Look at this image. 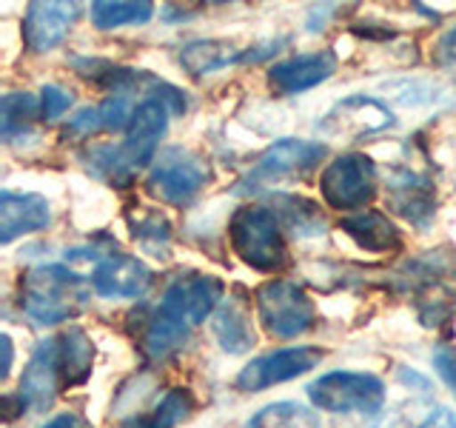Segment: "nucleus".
I'll list each match as a JSON object with an SVG mask.
<instances>
[{"label": "nucleus", "mask_w": 456, "mask_h": 428, "mask_svg": "<svg viewBox=\"0 0 456 428\" xmlns=\"http://www.w3.org/2000/svg\"><path fill=\"white\" fill-rule=\"evenodd\" d=\"M185 111V97L180 89L168 83H160L157 89L142 97L132 123L126 128V140L120 146H94L83 154L89 171L97 177L111 180L114 185H128L134 180L140 169L154 163L157 157V143L168 128V114H183Z\"/></svg>", "instance_id": "1"}, {"label": "nucleus", "mask_w": 456, "mask_h": 428, "mask_svg": "<svg viewBox=\"0 0 456 428\" xmlns=\"http://www.w3.org/2000/svg\"><path fill=\"white\" fill-rule=\"evenodd\" d=\"M223 297V283L211 275H180L168 285L146 332V354L166 357L203 323Z\"/></svg>", "instance_id": "2"}, {"label": "nucleus", "mask_w": 456, "mask_h": 428, "mask_svg": "<svg viewBox=\"0 0 456 428\" xmlns=\"http://www.w3.org/2000/svg\"><path fill=\"white\" fill-rule=\"evenodd\" d=\"M89 289L69 266H37L20 280V306L40 325H54L77 317Z\"/></svg>", "instance_id": "3"}, {"label": "nucleus", "mask_w": 456, "mask_h": 428, "mask_svg": "<svg viewBox=\"0 0 456 428\" xmlns=\"http://www.w3.org/2000/svg\"><path fill=\"white\" fill-rule=\"evenodd\" d=\"M228 237L240 260L256 271H280L289 263L282 223L265 206H242L228 223Z\"/></svg>", "instance_id": "4"}, {"label": "nucleus", "mask_w": 456, "mask_h": 428, "mask_svg": "<svg viewBox=\"0 0 456 428\" xmlns=\"http://www.w3.org/2000/svg\"><path fill=\"white\" fill-rule=\"evenodd\" d=\"M311 403L331 414H377L385 403V385L374 374L356 371H331L308 385Z\"/></svg>", "instance_id": "5"}, {"label": "nucleus", "mask_w": 456, "mask_h": 428, "mask_svg": "<svg viewBox=\"0 0 456 428\" xmlns=\"http://www.w3.org/2000/svg\"><path fill=\"white\" fill-rule=\"evenodd\" d=\"M208 180L206 160L191 149L168 146L154 157V166L149 171V192L160 197L163 203L183 206L203 189Z\"/></svg>", "instance_id": "6"}, {"label": "nucleus", "mask_w": 456, "mask_h": 428, "mask_svg": "<svg viewBox=\"0 0 456 428\" xmlns=\"http://www.w3.org/2000/svg\"><path fill=\"white\" fill-rule=\"evenodd\" d=\"M256 309H260V320L274 337H299L314 325L311 297L299 289L297 283L289 280H271L256 289Z\"/></svg>", "instance_id": "7"}, {"label": "nucleus", "mask_w": 456, "mask_h": 428, "mask_svg": "<svg viewBox=\"0 0 456 428\" xmlns=\"http://www.w3.org/2000/svg\"><path fill=\"white\" fill-rule=\"evenodd\" d=\"M325 154L328 149L322 143L285 137L274 143V146L256 160V166L251 169V175L242 185H248L251 192H265V189H274L280 183L299 180V177H305Z\"/></svg>", "instance_id": "8"}, {"label": "nucleus", "mask_w": 456, "mask_h": 428, "mask_svg": "<svg viewBox=\"0 0 456 428\" xmlns=\"http://www.w3.org/2000/svg\"><path fill=\"white\" fill-rule=\"evenodd\" d=\"M320 189L331 209H362L377 194V166L368 154H342L322 171Z\"/></svg>", "instance_id": "9"}, {"label": "nucleus", "mask_w": 456, "mask_h": 428, "mask_svg": "<svg viewBox=\"0 0 456 428\" xmlns=\"http://www.w3.org/2000/svg\"><path fill=\"white\" fill-rule=\"evenodd\" d=\"M322 360V351L314 346H294L274 354L256 357L237 374L240 391H263L277 383H289L294 377H303L305 371L317 368Z\"/></svg>", "instance_id": "10"}, {"label": "nucleus", "mask_w": 456, "mask_h": 428, "mask_svg": "<svg viewBox=\"0 0 456 428\" xmlns=\"http://www.w3.org/2000/svg\"><path fill=\"white\" fill-rule=\"evenodd\" d=\"M394 126L391 109L379 103L374 97L365 95H351L325 114L320 120V132L325 137H346V140H360L365 135H377Z\"/></svg>", "instance_id": "11"}, {"label": "nucleus", "mask_w": 456, "mask_h": 428, "mask_svg": "<svg viewBox=\"0 0 456 428\" xmlns=\"http://www.w3.org/2000/svg\"><path fill=\"white\" fill-rule=\"evenodd\" d=\"M61 385L63 377H61V357H57V340H43L35 349L32 360H28V368L23 371L18 397L32 411H46L54 403Z\"/></svg>", "instance_id": "12"}, {"label": "nucleus", "mask_w": 456, "mask_h": 428, "mask_svg": "<svg viewBox=\"0 0 456 428\" xmlns=\"http://www.w3.org/2000/svg\"><path fill=\"white\" fill-rule=\"evenodd\" d=\"M151 285V271L132 254H106L92 271V289L100 297H140Z\"/></svg>", "instance_id": "13"}, {"label": "nucleus", "mask_w": 456, "mask_h": 428, "mask_svg": "<svg viewBox=\"0 0 456 428\" xmlns=\"http://www.w3.org/2000/svg\"><path fill=\"white\" fill-rule=\"evenodd\" d=\"M337 71V57L331 52H314V54H299L291 61H282L271 66L268 71V86L277 95H299L308 92L314 86H320Z\"/></svg>", "instance_id": "14"}, {"label": "nucleus", "mask_w": 456, "mask_h": 428, "mask_svg": "<svg viewBox=\"0 0 456 428\" xmlns=\"http://www.w3.org/2000/svg\"><path fill=\"white\" fill-rule=\"evenodd\" d=\"M80 14L77 4H32L23 21V37L32 52H49L66 37V32Z\"/></svg>", "instance_id": "15"}, {"label": "nucleus", "mask_w": 456, "mask_h": 428, "mask_svg": "<svg viewBox=\"0 0 456 428\" xmlns=\"http://www.w3.org/2000/svg\"><path fill=\"white\" fill-rule=\"evenodd\" d=\"M52 223L49 200L40 194H0V243H12L14 237L40 232Z\"/></svg>", "instance_id": "16"}, {"label": "nucleus", "mask_w": 456, "mask_h": 428, "mask_svg": "<svg viewBox=\"0 0 456 428\" xmlns=\"http://www.w3.org/2000/svg\"><path fill=\"white\" fill-rule=\"evenodd\" d=\"M342 232H346L356 246L374 254H391L403 249V235L399 228L385 218L377 209L356 211L351 218L342 220Z\"/></svg>", "instance_id": "17"}, {"label": "nucleus", "mask_w": 456, "mask_h": 428, "mask_svg": "<svg viewBox=\"0 0 456 428\" xmlns=\"http://www.w3.org/2000/svg\"><path fill=\"white\" fill-rule=\"evenodd\" d=\"M57 357H61L63 385H80L89 380L94 363V342L86 337L83 328H69L57 337Z\"/></svg>", "instance_id": "18"}, {"label": "nucleus", "mask_w": 456, "mask_h": 428, "mask_svg": "<svg viewBox=\"0 0 456 428\" xmlns=\"http://www.w3.org/2000/svg\"><path fill=\"white\" fill-rule=\"evenodd\" d=\"M214 334H217L223 351L242 354L254 346V328L248 317V306L242 300H225L214 317Z\"/></svg>", "instance_id": "19"}, {"label": "nucleus", "mask_w": 456, "mask_h": 428, "mask_svg": "<svg viewBox=\"0 0 456 428\" xmlns=\"http://www.w3.org/2000/svg\"><path fill=\"white\" fill-rule=\"evenodd\" d=\"M388 203H391L394 211H399L403 218L413 220L417 226H425V220L436 211L434 209L431 183L417 177V175H403L399 180H394Z\"/></svg>", "instance_id": "20"}, {"label": "nucleus", "mask_w": 456, "mask_h": 428, "mask_svg": "<svg viewBox=\"0 0 456 428\" xmlns=\"http://www.w3.org/2000/svg\"><path fill=\"white\" fill-rule=\"evenodd\" d=\"M274 214L277 220L294 232L297 237H317L325 235V220L317 209V203L294 194H277L274 197Z\"/></svg>", "instance_id": "21"}, {"label": "nucleus", "mask_w": 456, "mask_h": 428, "mask_svg": "<svg viewBox=\"0 0 456 428\" xmlns=\"http://www.w3.org/2000/svg\"><path fill=\"white\" fill-rule=\"evenodd\" d=\"M191 411H194V397L185 389H171L151 414L126 420L120 428H175L183 420H189Z\"/></svg>", "instance_id": "22"}, {"label": "nucleus", "mask_w": 456, "mask_h": 428, "mask_svg": "<svg viewBox=\"0 0 456 428\" xmlns=\"http://www.w3.org/2000/svg\"><path fill=\"white\" fill-rule=\"evenodd\" d=\"M232 49L234 46L225 40H197L183 49L180 61L191 75H208V71H217L228 63H240V54Z\"/></svg>", "instance_id": "23"}, {"label": "nucleus", "mask_w": 456, "mask_h": 428, "mask_svg": "<svg viewBox=\"0 0 456 428\" xmlns=\"http://www.w3.org/2000/svg\"><path fill=\"white\" fill-rule=\"evenodd\" d=\"M37 114L43 118L40 100L35 95H28V92L6 95L4 103H0V132H4V140H14L18 135H26Z\"/></svg>", "instance_id": "24"}, {"label": "nucleus", "mask_w": 456, "mask_h": 428, "mask_svg": "<svg viewBox=\"0 0 456 428\" xmlns=\"http://www.w3.org/2000/svg\"><path fill=\"white\" fill-rule=\"evenodd\" d=\"M154 14V6L146 0H123V4H111V0H100L92 6V21L97 29H120V26H137L146 23Z\"/></svg>", "instance_id": "25"}, {"label": "nucleus", "mask_w": 456, "mask_h": 428, "mask_svg": "<svg viewBox=\"0 0 456 428\" xmlns=\"http://www.w3.org/2000/svg\"><path fill=\"white\" fill-rule=\"evenodd\" d=\"M128 226H132V235L142 249L154 251V257H166L168 246V220L160 211H149V209H137V214H128Z\"/></svg>", "instance_id": "26"}, {"label": "nucleus", "mask_w": 456, "mask_h": 428, "mask_svg": "<svg viewBox=\"0 0 456 428\" xmlns=\"http://www.w3.org/2000/svg\"><path fill=\"white\" fill-rule=\"evenodd\" d=\"M248 428H322L314 414L299 403H274L256 411Z\"/></svg>", "instance_id": "27"}, {"label": "nucleus", "mask_w": 456, "mask_h": 428, "mask_svg": "<svg viewBox=\"0 0 456 428\" xmlns=\"http://www.w3.org/2000/svg\"><path fill=\"white\" fill-rule=\"evenodd\" d=\"M71 103H75V95L61 89V86H46V89L40 92V109L46 120H57L63 111H69Z\"/></svg>", "instance_id": "28"}, {"label": "nucleus", "mask_w": 456, "mask_h": 428, "mask_svg": "<svg viewBox=\"0 0 456 428\" xmlns=\"http://www.w3.org/2000/svg\"><path fill=\"white\" fill-rule=\"evenodd\" d=\"M434 366H436V374L448 383V389L453 391L456 397V351L451 349H439L434 354Z\"/></svg>", "instance_id": "29"}, {"label": "nucleus", "mask_w": 456, "mask_h": 428, "mask_svg": "<svg viewBox=\"0 0 456 428\" xmlns=\"http://www.w3.org/2000/svg\"><path fill=\"white\" fill-rule=\"evenodd\" d=\"M69 128L75 135H94L103 128V123H100V109H80L75 118H71Z\"/></svg>", "instance_id": "30"}, {"label": "nucleus", "mask_w": 456, "mask_h": 428, "mask_svg": "<svg viewBox=\"0 0 456 428\" xmlns=\"http://www.w3.org/2000/svg\"><path fill=\"white\" fill-rule=\"evenodd\" d=\"M419 428H456V414L451 408H436Z\"/></svg>", "instance_id": "31"}, {"label": "nucleus", "mask_w": 456, "mask_h": 428, "mask_svg": "<svg viewBox=\"0 0 456 428\" xmlns=\"http://www.w3.org/2000/svg\"><path fill=\"white\" fill-rule=\"evenodd\" d=\"M439 61L456 63V26H451L439 40Z\"/></svg>", "instance_id": "32"}, {"label": "nucleus", "mask_w": 456, "mask_h": 428, "mask_svg": "<svg viewBox=\"0 0 456 428\" xmlns=\"http://www.w3.org/2000/svg\"><path fill=\"white\" fill-rule=\"evenodd\" d=\"M43 428H92V423L83 420L80 414H61V417L49 420Z\"/></svg>", "instance_id": "33"}, {"label": "nucleus", "mask_w": 456, "mask_h": 428, "mask_svg": "<svg viewBox=\"0 0 456 428\" xmlns=\"http://www.w3.org/2000/svg\"><path fill=\"white\" fill-rule=\"evenodd\" d=\"M0 349H4V366H0V377H9V371H12V340L9 334L0 337Z\"/></svg>", "instance_id": "34"}]
</instances>
